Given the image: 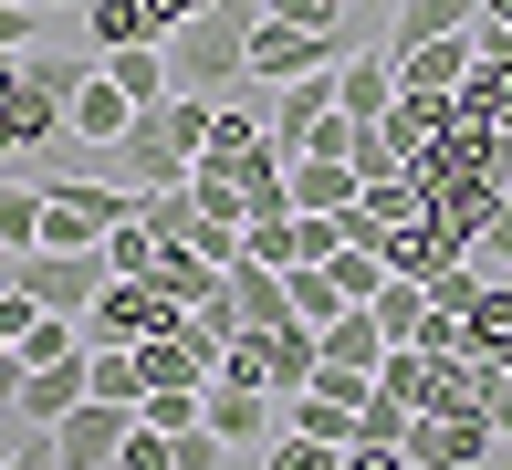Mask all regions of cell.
<instances>
[{"instance_id": "19", "label": "cell", "mask_w": 512, "mask_h": 470, "mask_svg": "<svg viewBox=\"0 0 512 470\" xmlns=\"http://www.w3.org/2000/svg\"><path fill=\"white\" fill-rule=\"evenodd\" d=\"M345 168H356L366 188H377V178H408V136L387 126V115H366V126H356V147H345Z\"/></svg>"}, {"instance_id": "36", "label": "cell", "mask_w": 512, "mask_h": 470, "mask_svg": "<svg viewBox=\"0 0 512 470\" xmlns=\"http://www.w3.org/2000/svg\"><path fill=\"white\" fill-rule=\"evenodd\" d=\"M481 408H492V429L512 439V366H481Z\"/></svg>"}, {"instance_id": "43", "label": "cell", "mask_w": 512, "mask_h": 470, "mask_svg": "<svg viewBox=\"0 0 512 470\" xmlns=\"http://www.w3.org/2000/svg\"><path fill=\"white\" fill-rule=\"evenodd\" d=\"M42 11H63V0H42ZM74 11H84V0H74Z\"/></svg>"}, {"instance_id": "24", "label": "cell", "mask_w": 512, "mask_h": 470, "mask_svg": "<svg viewBox=\"0 0 512 470\" xmlns=\"http://www.w3.org/2000/svg\"><path fill=\"white\" fill-rule=\"evenodd\" d=\"M157 251H168V241H157L147 220H115V230H105V272H115V282H147Z\"/></svg>"}, {"instance_id": "33", "label": "cell", "mask_w": 512, "mask_h": 470, "mask_svg": "<svg viewBox=\"0 0 512 470\" xmlns=\"http://www.w3.org/2000/svg\"><path fill=\"white\" fill-rule=\"evenodd\" d=\"M0 470H63V450H53V429H32V418H21V450L0 460Z\"/></svg>"}, {"instance_id": "30", "label": "cell", "mask_w": 512, "mask_h": 470, "mask_svg": "<svg viewBox=\"0 0 512 470\" xmlns=\"http://www.w3.org/2000/svg\"><path fill=\"white\" fill-rule=\"evenodd\" d=\"M272 21H293V32H345L356 42V21H345V0H262Z\"/></svg>"}, {"instance_id": "10", "label": "cell", "mask_w": 512, "mask_h": 470, "mask_svg": "<svg viewBox=\"0 0 512 470\" xmlns=\"http://www.w3.org/2000/svg\"><path fill=\"white\" fill-rule=\"evenodd\" d=\"M481 63V32H450V42H418V53H398V94H460Z\"/></svg>"}, {"instance_id": "46", "label": "cell", "mask_w": 512, "mask_h": 470, "mask_svg": "<svg viewBox=\"0 0 512 470\" xmlns=\"http://www.w3.org/2000/svg\"><path fill=\"white\" fill-rule=\"evenodd\" d=\"M0 262H11V251H0Z\"/></svg>"}, {"instance_id": "2", "label": "cell", "mask_w": 512, "mask_h": 470, "mask_svg": "<svg viewBox=\"0 0 512 470\" xmlns=\"http://www.w3.org/2000/svg\"><path fill=\"white\" fill-rule=\"evenodd\" d=\"M0 282H11V293H32L42 314H74V324H84V303H95L115 272H105V251H11Z\"/></svg>"}, {"instance_id": "23", "label": "cell", "mask_w": 512, "mask_h": 470, "mask_svg": "<svg viewBox=\"0 0 512 470\" xmlns=\"http://www.w3.org/2000/svg\"><path fill=\"white\" fill-rule=\"evenodd\" d=\"M0 251H42V178H0Z\"/></svg>"}, {"instance_id": "15", "label": "cell", "mask_w": 512, "mask_h": 470, "mask_svg": "<svg viewBox=\"0 0 512 470\" xmlns=\"http://www.w3.org/2000/svg\"><path fill=\"white\" fill-rule=\"evenodd\" d=\"M460 356H481V366H512V282L492 272V293L460 314Z\"/></svg>"}, {"instance_id": "12", "label": "cell", "mask_w": 512, "mask_h": 470, "mask_svg": "<svg viewBox=\"0 0 512 470\" xmlns=\"http://www.w3.org/2000/svg\"><path fill=\"white\" fill-rule=\"evenodd\" d=\"M450 32H481V0H398L387 53H418V42H450Z\"/></svg>"}, {"instance_id": "11", "label": "cell", "mask_w": 512, "mask_h": 470, "mask_svg": "<svg viewBox=\"0 0 512 470\" xmlns=\"http://www.w3.org/2000/svg\"><path fill=\"white\" fill-rule=\"evenodd\" d=\"M230 314H241V335L251 324H293V272L283 262H230Z\"/></svg>"}, {"instance_id": "42", "label": "cell", "mask_w": 512, "mask_h": 470, "mask_svg": "<svg viewBox=\"0 0 512 470\" xmlns=\"http://www.w3.org/2000/svg\"><path fill=\"white\" fill-rule=\"evenodd\" d=\"M11 450H21V418H0V460H11Z\"/></svg>"}, {"instance_id": "13", "label": "cell", "mask_w": 512, "mask_h": 470, "mask_svg": "<svg viewBox=\"0 0 512 470\" xmlns=\"http://www.w3.org/2000/svg\"><path fill=\"white\" fill-rule=\"evenodd\" d=\"M335 105L356 115V126H366V115H387V105H398V53H345V63H335Z\"/></svg>"}, {"instance_id": "41", "label": "cell", "mask_w": 512, "mask_h": 470, "mask_svg": "<svg viewBox=\"0 0 512 470\" xmlns=\"http://www.w3.org/2000/svg\"><path fill=\"white\" fill-rule=\"evenodd\" d=\"M481 32H512V0H481Z\"/></svg>"}, {"instance_id": "34", "label": "cell", "mask_w": 512, "mask_h": 470, "mask_svg": "<svg viewBox=\"0 0 512 470\" xmlns=\"http://www.w3.org/2000/svg\"><path fill=\"white\" fill-rule=\"evenodd\" d=\"M168 470H220V439H209V429H178L168 439Z\"/></svg>"}, {"instance_id": "38", "label": "cell", "mask_w": 512, "mask_h": 470, "mask_svg": "<svg viewBox=\"0 0 512 470\" xmlns=\"http://www.w3.org/2000/svg\"><path fill=\"white\" fill-rule=\"evenodd\" d=\"M32 11L42 0H0V53H32Z\"/></svg>"}, {"instance_id": "27", "label": "cell", "mask_w": 512, "mask_h": 470, "mask_svg": "<svg viewBox=\"0 0 512 470\" xmlns=\"http://www.w3.org/2000/svg\"><path fill=\"white\" fill-rule=\"evenodd\" d=\"M262 470H345V450H335V439H304V429H272Z\"/></svg>"}, {"instance_id": "26", "label": "cell", "mask_w": 512, "mask_h": 470, "mask_svg": "<svg viewBox=\"0 0 512 470\" xmlns=\"http://www.w3.org/2000/svg\"><path fill=\"white\" fill-rule=\"evenodd\" d=\"M136 418H147V429H209V387H147V408H136Z\"/></svg>"}, {"instance_id": "4", "label": "cell", "mask_w": 512, "mask_h": 470, "mask_svg": "<svg viewBox=\"0 0 512 470\" xmlns=\"http://www.w3.org/2000/svg\"><path fill=\"white\" fill-rule=\"evenodd\" d=\"M492 450H502V429H492L481 397H471V408H418L408 418V460L418 470H471V460H492Z\"/></svg>"}, {"instance_id": "5", "label": "cell", "mask_w": 512, "mask_h": 470, "mask_svg": "<svg viewBox=\"0 0 512 470\" xmlns=\"http://www.w3.org/2000/svg\"><path fill=\"white\" fill-rule=\"evenodd\" d=\"M178 314H189V303H168L157 282H105V293L84 303V345H147V335H168Z\"/></svg>"}, {"instance_id": "14", "label": "cell", "mask_w": 512, "mask_h": 470, "mask_svg": "<svg viewBox=\"0 0 512 470\" xmlns=\"http://www.w3.org/2000/svg\"><path fill=\"white\" fill-rule=\"evenodd\" d=\"M126 126H136L126 84H115L105 63H95V74H84V94H74V136H84V147H115V136H126Z\"/></svg>"}, {"instance_id": "35", "label": "cell", "mask_w": 512, "mask_h": 470, "mask_svg": "<svg viewBox=\"0 0 512 470\" xmlns=\"http://www.w3.org/2000/svg\"><path fill=\"white\" fill-rule=\"evenodd\" d=\"M115 470H168V429H147V418H136V439H126V460Z\"/></svg>"}, {"instance_id": "47", "label": "cell", "mask_w": 512, "mask_h": 470, "mask_svg": "<svg viewBox=\"0 0 512 470\" xmlns=\"http://www.w3.org/2000/svg\"><path fill=\"white\" fill-rule=\"evenodd\" d=\"M502 282H512V272H502Z\"/></svg>"}, {"instance_id": "22", "label": "cell", "mask_w": 512, "mask_h": 470, "mask_svg": "<svg viewBox=\"0 0 512 470\" xmlns=\"http://www.w3.org/2000/svg\"><path fill=\"white\" fill-rule=\"evenodd\" d=\"M84 32H95V53H126V42H157L147 0H84Z\"/></svg>"}, {"instance_id": "3", "label": "cell", "mask_w": 512, "mask_h": 470, "mask_svg": "<svg viewBox=\"0 0 512 470\" xmlns=\"http://www.w3.org/2000/svg\"><path fill=\"white\" fill-rule=\"evenodd\" d=\"M115 178L126 188H189V136H178V94L168 105H136V126L115 136Z\"/></svg>"}, {"instance_id": "44", "label": "cell", "mask_w": 512, "mask_h": 470, "mask_svg": "<svg viewBox=\"0 0 512 470\" xmlns=\"http://www.w3.org/2000/svg\"><path fill=\"white\" fill-rule=\"evenodd\" d=\"M0 303H11V282H0Z\"/></svg>"}, {"instance_id": "8", "label": "cell", "mask_w": 512, "mask_h": 470, "mask_svg": "<svg viewBox=\"0 0 512 470\" xmlns=\"http://www.w3.org/2000/svg\"><path fill=\"white\" fill-rule=\"evenodd\" d=\"M272 429H283V397L272 387H220V376H209V439H220V450H262Z\"/></svg>"}, {"instance_id": "32", "label": "cell", "mask_w": 512, "mask_h": 470, "mask_svg": "<svg viewBox=\"0 0 512 470\" xmlns=\"http://www.w3.org/2000/svg\"><path fill=\"white\" fill-rule=\"evenodd\" d=\"M471 262L481 272H512V188L492 199V220H481V241H471Z\"/></svg>"}, {"instance_id": "17", "label": "cell", "mask_w": 512, "mask_h": 470, "mask_svg": "<svg viewBox=\"0 0 512 470\" xmlns=\"http://www.w3.org/2000/svg\"><path fill=\"white\" fill-rule=\"evenodd\" d=\"M84 366H95V397H115V408H147V345H84Z\"/></svg>"}, {"instance_id": "39", "label": "cell", "mask_w": 512, "mask_h": 470, "mask_svg": "<svg viewBox=\"0 0 512 470\" xmlns=\"http://www.w3.org/2000/svg\"><path fill=\"white\" fill-rule=\"evenodd\" d=\"M199 11H220V0H147V21H157V42H168L178 21H199Z\"/></svg>"}, {"instance_id": "45", "label": "cell", "mask_w": 512, "mask_h": 470, "mask_svg": "<svg viewBox=\"0 0 512 470\" xmlns=\"http://www.w3.org/2000/svg\"><path fill=\"white\" fill-rule=\"evenodd\" d=\"M471 470H492V460H471Z\"/></svg>"}, {"instance_id": "21", "label": "cell", "mask_w": 512, "mask_h": 470, "mask_svg": "<svg viewBox=\"0 0 512 470\" xmlns=\"http://www.w3.org/2000/svg\"><path fill=\"white\" fill-rule=\"evenodd\" d=\"M283 272H293V314H304L314 335H324V324L345 314V303H356V293H345V282H335V262H283Z\"/></svg>"}, {"instance_id": "29", "label": "cell", "mask_w": 512, "mask_h": 470, "mask_svg": "<svg viewBox=\"0 0 512 470\" xmlns=\"http://www.w3.org/2000/svg\"><path fill=\"white\" fill-rule=\"evenodd\" d=\"M481 293H492V272H481V262H450V272H429V303H439V314H471Z\"/></svg>"}, {"instance_id": "40", "label": "cell", "mask_w": 512, "mask_h": 470, "mask_svg": "<svg viewBox=\"0 0 512 470\" xmlns=\"http://www.w3.org/2000/svg\"><path fill=\"white\" fill-rule=\"evenodd\" d=\"M21 105V53H0V115Z\"/></svg>"}, {"instance_id": "16", "label": "cell", "mask_w": 512, "mask_h": 470, "mask_svg": "<svg viewBox=\"0 0 512 470\" xmlns=\"http://www.w3.org/2000/svg\"><path fill=\"white\" fill-rule=\"evenodd\" d=\"M366 314H377L387 345H418V324H429V282H418V272H387L377 293H366Z\"/></svg>"}, {"instance_id": "20", "label": "cell", "mask_w": 512, "mask_h": 470, "mask_svg": "<svg viewBox=\"0 0 512 470\" xmlns=\"http://www.w3.org/2000/svg\"><path fill=\"white\" fill-rule=\"evenodd\" d=\"M283 429H304V439H335V450H356V408H345V397H324V387L283 397Z\"/></svg>"}, {"instance_id": "18", "label": "cell", "mask_w": 512, "mask_h": 470, "mask_svg": "<svg viewBox=\"0 0 512 470\" xmlns=\"http://www.w3.org/2000/svg\"><path fill=\"white\" fill-rule=\"evenodd\" d=\"M356 168L345 157H293V209H356Z\"/></svg>"}, {"instance_id": "25", "label": "cell", "mask_w": 512, "mask_h": 470, "mask_svg": "<svg viewBox=\"0 0 512 470\" xmlns=\"http://www.w3.org/2000/svg\"><path fill=\"white\" fill-rule=\"evenodd\" d=\"M324 356H345V366H377V356H387V335H377V314H366V303H345V314L324 324Z\"/></svg>"}, {"instance_id": "1", "label": "cell", "mask_w": 512, "mask_h": 470, "mask_svg": "<svg viewBox=\"0 0 512 470\" xmlns=\"http://www.w3.org/2000/svg\"><path fill=\"white\" fill-rule=\"evenodd\" d=\"M251 21H262V11H199V21H178V32H168L178 94H230V84H251Z\"/></svg>"}, {"instance_id": "6", "label": "cell", "mask_w": 512, "mask_h": 470, "mask_svg": "<svg viewBox=\"0 0 512 470\" xmlns=\"http://www.w3.org/2000/svg\"><path fill=\"white\" fill-rule=\"evenodd\" d=\"M74 94H84V63L74 53H21V136H32V147H42V136H74Z\"/></svg>"}, {"instance_id": "9", "label": "cell", "mask_w": 512, "mask_h": 470, "mask_svg": "<svg viewBox=\"0 0 512 470\" xmlns=\"http://www.w3.org/2000/svg\"><path fill=\"white\" fill-rule=\"evenodd\" d=\"M84 397H95V366H84V345H74V356H42L32 376H21V418H32V429H53V418H74Z\"/></svg>"}, {"instance_id": "31", "label": "cell", "mask_w": 512, "mask_h": 470, "mask_svg": "<svg viewBox=\"0 0 512 470\" xmlns=\"http://www.w3.org/2000/svg\"><path fill=\"white\" fill-rule=\"evenodd\" d=\"M408 418H418L408 397H387V387H377V397L356 408V439H398V450H408Z\"/></svg>"}, {"instance_id": "37", "label": "cell", "mask_w": 512, "mask_h": 470, "mask_svg": "<svg viewBox=\"0 0 512 470\" xmlns=\"http://www.w3.org/2000/svg\"><path fill=\"white\" fill-rule=\"evenodd\" d=\"M345 470H418L398 439H356V450H345Z\"/></svg>"}, {"instance_id": "28", "label": "cell", "mask_w": 512, "mask_h": 470, "mask_svg": "<svg viewBox=\"0 0 512 470\" xmlns=\"http://www.w3.org/2000/svg\"><path fill=\"white\" fill-rule=\"evenodd\" d=\"M136 220H147L157 241H189V230H199V199H189V188H147V209H136Z\"/></svg>"}, {"instance_id": "7", "label": "cell", "mask_w": 512, "mask_h": 470, "mask_svg": "<svg viewBox=\"0 0 512 470\" xmlns=\"http://www.w3.org/2000/svg\"><path fill=\"white\" fill-rule=\"evenodd\" d=\"M126 439H136V408H115V397H84L74 418H53L63 470H115V460H126Z\"/></svg>"}]
</instances>
